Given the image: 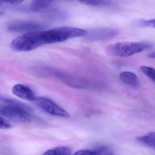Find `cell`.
Returning <instances> with one entry per match:
<instances>
[{
  "label": "cell",
  "mask_w": 155,
  "mask_h": 155,
  "mask_svg": "<svg viewBox=\"0 0 155 155\" xmlns=\"http://www.w3.org/2000/svg\"><path fill=\"white\" fill-rule=\"evenodd\" d=\"M86 30L74 27H61L39 31L41 45L64 41L75 37L86 36Z\"/></svg>",
  "instance_id": "obj_1"
},
{
  "label": "cell",
  "mask_w": 155,
  "mask_h": 155,
  "mask_svg": "<svg viewBox=\"0 0 155 155\" xmlns=\"http://www.w3.org/2000/svg\"><path fill=\"white\" fill-rule=\"evenodd\" d=\"M152 45L144 42H123L111 45L106 48L107 54L112 56L125 57L132 56L150 49Z\"/></svg>",
  "instance_id": "obj_2"
},
{
  "label": "cell",
  "mask_w": 155,
  "mask_h": 155,
  "mask_svg": "<svg viewBox=\"0 0 155 155\" xmlns=\"http://www.w3.org/2000/svg\"><path fill=\"white\" fill-rule=\"evenodd\" d=\"M39 31L27 33L17 37L11 44V48L16 51H29L41 46Z\"/></svg>",
  "instance_id": "obj_3"
},
{
  "label": "cell",
  "mask_w": 155,
  "mask_h": 155,
  "mask_svg": "<svg viewBox=\"0 0 155 155\" xmlns=\"http://www.w3.org/2000/svg\"><path fill=\"white\" fill-rule=\"evenodd\" d=\"M31 110L20 106L9 105L0 107V114L15 122L28 124L31 121V117L28 113Z\"/></svg>",
  "instance_id": "obj_4"
},
{
  "label": "cell",
  "mask_w": 155,
  "mask_h": 155,
  "mask_svg": "<svg viewBox=\"0 0 155 155\" xmlns=\"http://www.w3.org/2000/svg\"><path fill=\"white\" fill-rule=\"evenodd\" d=\"M37 106L42 110L52 115L69 118V113L53 100L45 97H39L35 100Z\"/></svg>",
  "instance_id": "obj_5"
},
{
  "label": "cell",
  "mask_w": 155,
  "mask_h": 155,
  "mask_svg": "<svg viewBox=\"0 0 155 155\" xmlns=\"http://www.w3.org/2000/svg\"><path fill=\"white\" fill-rule=\"evenodd\" d=\"M44 25L39 22L30 21H16L11 23L8 26L10 31L21 32L37 31L43 28Z\"/></svg>",
  "instance_id": "obj_6"
},
{
  "label": "cell",
  "mask_w": 155,
  "mask_h": 155,
  "mask_svg": "<svg viewBox=\"0 0 155 155\" xmlns=\"http://www.w3.org/2000/svg\"><path fill=\"white\" fill-rule=\"evenodd\" d=\"M116 30L112 28H102L92 30L87 33V39L88 41H97L111 39L117 35Z\"/></svg>",
  "instance_id": "obj_7"
},
{
  "label": "cell",
  "mask_w": 155,
  "mask_h": 155,
  "mask_svg": "<svg viewBox=\"0 0 155 155\" xmlns=\"http://www.w3.org/2000/svg\"><path fill=\"white\" fill-rule=\"evenodd\" d=\"M12 93L16 96L27 101H35L36 98L30 87L21 84L15 85L13 87Z\"/></svg>",
  "instance_id": "obj_8"
},
{
  "label": "cell",
  "mask_w": 155,
  "mask_h": 155,
  "mask_svg": "<svg viewBox=\"0 0 155 155\" xmlns=\"http://www.w3.org/2000/svg\"><path fill=\"white\" fill-rule=\"evenodd\" d=\"M119 78L124 84L133 87L137 88L140 85L138 77L134 73L123 72L119 75Z\"/></svg>",
  "instance_id": "obj_9"
},
{
  "label": "cell",
  "mask_w": 155,
  "mask_h": 155,
  "mask_svg": "<svg viewBox=\"0 0 155 155\" xmlns=\"http://www.w3.org/2000/svg\"><path fill=\"white\" fill-rule=\"evenodd\" d=\"M137 140L140 143L155 150V132H151L146 135L137 137Z\"/></svg>",
  "instance_id": "obj_10"
},
{
  "label": "cell",
  "mask_w": 155,
  "mask_h": 155,
  "mask_svg": "<svg viewBox=\"0 0 155 155\" xmlns=\"http://www.w3.org/2000/svg\"><path fill=\"white\" fill-rule=\"evenodd\" d=\"M71 150L69 147L65 146L57 147L49 149L45 152L42 155H71Z\"/></svg>",
  "instance_id": "obj_11"
},
{
  "label": "cell",
  "mask_w": 155,
  "mask_h": 155,
  "mask_svg": "<svg viewBox=\"0 0 155 155\" xmlns=\"http://www.w3.org/2000/svg\"><path fill=\"white\" fill-rule=\"evenodd\" d=\"M53 1L54 0H33L31 8L33 11H39L49 6Z\"/></svg>",
  "instance_id": "obj_12"
},
{
  "label": "cell",
  "mask_w": 155,
  "mask_h": 155,
  "mask_svg": "<svg viewBox=\"0 0 155 155\" xmlns=\"http://www.w3.org/2000/svg\"><path fill=\"white\" fill-rule=\"evenodd\" d=\"M140 69L145 75L155 83V69L149 66H142L140 67Z\"/></svg>",
  "instance_id": "obj_13"
},
{
  "label": "cell",
  "mask_w": 155,
  "mask_h": 155,
  "mask_svg": "<svg viewBox=\"0 0 155 155\" xmlns=\"http://www.w3.org/2000/svg\"><path fill=\"white\" fill-rule=\"evenodd\" d=\"M0 101L2 102H4L6 104H9V105H13L20 106L23 107L25 108H28V109H31L30 107L26 104H23L19 101H16L14 99H10V98H7L3 96L0 95Z\"/></svg>",
  "instance_id": "obj_14"
},
{
  "label": "cell",
  "mask_w": 155,
  "mask_h": 155,
  "mask_svg": "<svg viewBox=\"0 0 155 155\" xmlns=\"http://www.w3.org/2000/svg\"><path fill=\"white\" fill-rule=\"evenodd\" d=\"M139 24L143 27L155 28V19L149 20H143L140 22Z\"/></svg>",
  "instance_id": "obj_15"
},
{
  "label": "cell",
  "mask_w": 155,
  "mask_h": 155,
  "mask_svg": "<svg viewBox=\"0 0 155 155\" xmlns=\"http://www.w3.org/2000/svg\"><path fill=\"white\" fill-rule=\"evenodd\" d=\"M73 155H97L96 152L90 150H80L74 153Z\"/></svg>",
  "instance_id": "obj_16"
},
{
  "label": "cell",
  "mask_w": 155,
  "mask_h": 155,
  "mask_svg": "<svg viewBox=\"0 0 155 155\" xmlns=\"http://www.w3.org/2000/svg\"><path fill=\"white\" fill-rule=\"evenodd\" d=\"M12 127V125L7 123L3 118L0 117V129H10Z\"/></svg>",
  "instance_id": "obj_17"
},
{
  "label": "cell",
  "mask_w": 155,
  "mask_h": 155,
  "mask_svg": "<svg viewBox=\"0 0 155 155\" xmlns=\"http://www.w3.org/2000/svg\"><path fill=\"white\" fill-rule=\"evenodd\" d=\"M24 0H4V2L10 4H17L20 3L23 1Z\"/></svg>",
  "instance_id": "obj_18"
},
{
  "label": "cell",
  "mask_w": 155,
  "mask_h": 155,
  "mask_svg": "<svg viewBox=\"0 0 155 155\" xmlns=\"http://www.w3.org/2000/svg\"><path fill=\"white\" fill-rule=\"evenodd\" d=\"M148 57L150 58H153L155 59V51L151 53L150 54H148Z\"/></svg>",
  "instance_id": "obj_19"
},
{
  "label": "cell",
  "mask_w": 155,
  "mask_h": 155,
  "mask_svg": "<svg viewBox=\"0 0 155 155\" xmlns=\"http://www.w3.org/2000/svg\"><path fill=\"white\" fill-rule=\"evenodd\" d=\"M4 12H3V11H0V16L1 15H3L4 14Z\"/></svg>",
  "instance_id": "obj_20"
},
{
  "label": "cell",
  "mask_w": 155,
  "mask_h": 155,
  "mask_svg": "<svg viewBox=\"0 0 155 155\" xmlns=\"http://www.w3.org/2000/svg\"><path fill=\"white\" fill-rule=\"evenodd\" d=\"M4 2V0H0V5L2 4Z\"/></svg>",
  "instance_id": "obj_21"
},
{
  "label": "cell",
  "mask_w": 155,
  "mask_h": 155,
  "mask_svg": "<svg viewBox=\"0 0 155 155\" xmlns=\"http://www.w3.org/2000/svg\"><path fill=\"white\" fill-rule=\"evenodd\" d=\"M106 155H114V154L112 153H108V154Z\"/></svg>",
  "instance_id": "obj_22"
},
{
  "label": "cell",
  "mask_w": 155,
  "mask_h": 155,
  "mask_svg": "<svg viewBox=\"0 0 155 155\" xmlns=\"http://www.w3.org/2000/svg\"><path fill=\"white\" fill-rule=\"evenodd\" d=\"M78 1H79V2H83L84 0H78Z\"/></svg>",
  "instance_id": "obj_23"
}]
</instances>
